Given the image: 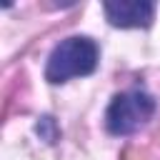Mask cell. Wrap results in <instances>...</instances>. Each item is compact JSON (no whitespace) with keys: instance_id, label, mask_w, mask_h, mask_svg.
Returning a JSON list of instances; mask_svg holds the SVG:
<instances>
[{"instance_id":"6da1fadb","label":"cell","mask_w":160,"mask_h":160,"mask_svg":"<svg viewBox=\"0 0 160 160\" xmlns=\"http://www.w3.org/2000/svg\"><path fill=\"white\" fill-rule=\"evenodd\" d=\"M98 68V45L85 35H72L58 42L45 65V80L65 82L75 75H90Z\"/></svg>"},{"instance_id":"7a4b0ae2","label":"cell","mask_w":160,"mask_h":160,"mask_svg":"<svg viewBox=\"0 0 160 160\" xmlns=\"http://www.w3.org/2000/svg\"><path fill=\"white\" fill-rule=\"evenodd\" d=\"M155 112V100L145 90L118 92L105 112V125L112 135H130L142 128Z\"/></svg>"},{"instance_id":"3957f363","label":"cell","mask_w":160,"mask_h":160,"mask_svg":"<svg viewBox=\"0 0 160 160\" xmlns=\"http://www.w3.org/2000/svg\"><path fill=\"white\" fill-rule=\"evenodd\" d=\"M102 8L115 28H148L155 15V2L150 0H108Z\"/></svg>"},{"instance_id":"277c9868","label":"cell","mask_w":160,"mask_h":160,"mask_svg":"<svg viewBox=\"0 0 160 160\" xmlns=\"http://www.w3.org/2000/svg\"><path fill=\"white\" fill-rule=\"evenodd\" d=\"M35 132L45 140V142H58V138H60V130H58V122H55V118H50V115H42L40 120H38V125H35Z\"/></svg>"},{"instance_id":"5b68a950","label":"cell","mask_w":160,"mask_h":160,"mask_svg":"<svg viewBox=\"0 0 160 160\" xmlns=\"http://www.w3.org/2000/svg\"><path fill=\"white\" fill-rule=\"evenodd\" d=\"M120 160H155L150 155V150L145 148H138V145H128L122 152H120Z\"/></svg>"},{"instance_id":"8992f818","label":"cell","mask_w":160,"mask_h":160,"mask_svg":"<svg viewBox=\"0 0 160 160\" xmlns=\"http://www.w3.org/2000/svg\"><path fill=\"white\" fill-rule=\"evenodd\" d=\"M155 138H158V140H160V128H158V135H155Z\"/></svg>"}]
</instances>
